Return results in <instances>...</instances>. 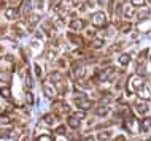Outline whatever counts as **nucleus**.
<instances>
[{
  "label": "nucleus",
  "mask_w": 151,
  "mask_h": 141,
  "mask_svg": "<svg viewBox=\"0 0 151 141\" xmlns=\"http://www.w3.org/2000/svg\"><path fill=\"white\" fill-rule=\"evenodd\" d=\"M91 21H92V24L97 27V29H100V27H105V26H107V14H105L104 11H97V13L92 14Z\"/></svg>",
  "instance_id": "nucleus-1"
},
{
  "label": "nucleus",
  "mask_w": 151,
  "mask_h": 141,
  "mask_svg": "<svg viewBox=\"0 0 151 141\" xmlns=\"http://www.w3.org/2000/svg\"><path fill=\"white\" fill-rule=\"evenodd\" d=\"M70 75H72V78L73 79H81L84 76V65L81 62H75V63H72V70H70Z\"/></svg>",
  "instance_id": "nucleus-2"
},
{
  "label": "nucleus",
  "mask_w": 151,
  "mask_h": 141,
  "mask_svg": "<svg viewBox=\"0 0 151 141\" xmlns=\"http://www.w3.org/2000/svg\"><path fill=\"white\" fill-rule=\"evenodd\" d=\"M52 108H54V111L58 116H64V114H68V113H70V106L65 102H54L52 103Z\"/></svg>",
  "instance_id": "nucleus-3"
},
{
  "label": "nucleus",
  "mask_w": 151,
  "mask_h": 141,
  "mask_svg": "<svg viewBox=\"0 0 151 141\" xmlns=\"http://www.w3.org/2000/svg\"><path fill=\"white\" fill-rule=\"evenodd\" d=\"M75 103H76V106H78L80 110H83V111H88V110H91V108H92V102H89L86 97L75 98Z\"/></svg>",
  "instance_id": "nucleus-4"
},
{
  "label": "nucleus",
  "mask_w": 151,
  "mask_h": 141,
  "mask_svg": "<svg viewBox=\"0 0 151 141\" xmlns=\"http://www.w3.org/2000/svg\"><path fill=\"white\" fill-rule=\"evenodd\" d=\"M143 83H145V79H143V76H132V78H130V81H129V86L132 87V89H138V87H142L143 86Z\"/></svg>",
  "instance_id": "nucleus-5"
},
{
  "label": "nucleus",
  "mask_w": 151,
  "mask_h": 141,
  "mask_svg": "<svg viewBox=\"0 0 151 141\" xmlns=\"http://www.w3.org/2000/svg\"><path fill=\"white\" fill-rule=\"evenodd\" d=\"M56 92H58V90L54 89V86H51V84H48V83L43 84V94L46 95L48 98H54V97H56Z\"/></svg>",
  "instance_id": "nucleus-6"
},
{
  "label": "nucleus",
  "mask_w": 151,
  "mask_h": 141,
  "mask_svg": "<svg viewBox=\"0 0 151 141\" xmlns=\"http://www.w3.org/2000/svg\"><path fill=\"white\" fill-rule=\"evenodd\" d=\"M113 71H115V68H111V67L107 68V70H102V71H99V73H97L96 79H97V81H105V79L110 78V75H111Z\"/></svg>",
  "instance_id": "nucleus-7"
},
{
  "label": "nucleus",
  "mask_w": 151,
  "mask_h": 141,
  "mask_svg": "<svg viewBox=\"0 0 151 141\" xmlns=\"http://www.w3.org/2000/svg\"><path fill=\"white\" fill-rule=\"evenodd\" d=\"M68 27H70L72 30H75V32H80V30L84 29V21L83 19H73V21L68 24Z\"/></svg>",
  "instance_id": "nucleus-8"
},
{
  "label": "nucleus",
  "mask_w": 151,
  "mask_h": 141,
  "mask_svg": "<svg viewBox=\"0 0 151 141\" xmlns=\"http://www.w3.org/2000/svg\"><path fill=\"white\" fill-rule=\"evenodd\" d=\"M67 124H68V127H72L73 130H76V128H80V125H81V120L73 114V116H68L67 118Z\"/></svg>",
  "instance_id": "nucleus-9"
},
{
  "label": "nucleus",
  "mask_w": 151,
  "mask_h": 141,
  "mask_svg": "<svg viewBox=\"0 0 151 141\" xmlns=\"http://www.w3.org/2000/svg\"><path fill=\"white\" fill-rule=\"evenodd\" d=\"M50 81L54 84V86L60 87V84H62V76H60L59 71H52V73H50Z\"/></svg>",
  "instance_id": "nucleus-10"
},
{
  "label": "nucleus",
  "mask_w": 151,
  "mask_h": 141,
  "mask_svg": "<svg viewBox=\"0 0 151 141\" xmlns=\"http://www.w3.org/2000/svg\"><path fill=\"white\" fill-rule=\"evenodd\" d=\"M5 16H6V19H10V21H14V19L19 18V10L18 8H6Z\"/></svg>",
  "instance_id": "nucleus-11"
},
{
  "label": "nucleus",
  "mask_w": 151,
  "mask_h": 141,
  "mask_svg": "<svg viewBox=\"0 0 151 141\" xmlns=\"http://www.w3.org/2000/svg\"><path fill=\"white\" fill-rule=\"evenodd\" d=\"M135 108H137V111L140 113V114H148V103L146 102H137V105H135Z\"/></svg>",
  "instance_id": "nucleus-12"
},
{
  "label": "nucleus",
  "mask_w": 151,
  "mask_h": 141,
  "mask_svg": "<svg viewBox=\"0 0 151 141\" xmlns=\"http://www.w3.org/2000/svg\"><path fill=\"white\" fill-rule=\"evenodd\" d=\"M137 94H138V97H143V95H145V100H146V102L150 100V89H148V86L138 87V89H137Z\"/></svg>",
  "instance_id": "nucleus-13"
},
{
  "label": "nucleus",
  "mask_w": 151,
  "mask_h": 141,
  "mask_svg": "<svg viewBox=\"0 0 151 141\" xmlns=\"http://www.w3.org/2000/svg\"><path fill=\"white\" fill-rule=\"evenodd\" d=\"M118 62H119L122 67L129 65V62H130V54H121L119 57H118Z\"/></svg>",
  "instance_id": "nucleus-14"
},
{
  "label": "nucleus",
  "mask_w": 151,
  "mask_h": 141,
  "mask_svg": "<svg viewBox=\"0 0 151 141\" xmlns=\"http://www.w3.org/2000/svg\"><path fill=\"white\" fill-rule=\"evenodd\" d=\"M110 136H111V132H110V130H107V132H99V133H97V140L107 141V140H110Z\"/></svg>",
  "instance_id": "nucleus-15"
},
{
  "label": "nucleus",
  "mask_w": 151,
  "mask_h": 141,
  "mask_svg": "<svg viewBox=\"0 0 151 141\" xmlns=\"http://www.w3.org/2000/svg\"><path fill=\"white\" fill-rule=\"evenodd\" d=\"M108 113H110V110H108L107 106H100V108H97V110H96V114H97V116H100V118L107 116Z\"/></svg>",
  "instance_id": "nucleus-16"
},
{
  "label": "nucleus",
  "mask_w": 151,
  "mask_h": 141,
  "mask_svg": "<svg viewBox=\"0 0 151 141\" xmlns=\"http://www.w3.org/2000/svg\"><path fill=\"white\" fill-rule=\"evenodd\" d=\"M150 124H151V119H150V116H146L145 120H142V130L150 132Z\"/></svg>",
  "instance_id": "nucleus-17"
},
{
  "label": "nucleus",
  "mask_w": 151,
  "mask_h": 141,
  "mask_svg": "<svg viewBox=\"0 0 151 141\" xmlns=\"http://www.w3.org/2000/svg\"><path fill=\"white\" fill-rule=\"evenodd\" d=\"M0 95H2L3 98H6V100L11 98V92H10L8 87H2V89H0Z\"/></svg>",
  "instance_id": "nucleus-18"
},
{
  "label": "nucleus",
  "mask_w": 151,
  "mask_h": 141,
  "mask_svg": "<svg viewBox=\"0 0 151 141\" xmlns=\"http://www.w3.org/2000/svg\"><path fill=\"white\" fill-rule=\"evenodd\" d=\"M42 19V16L40 14H30L29 16V22H30V26H37V22Z\"/></svg>",
  "instance_id": "nucleus-19"
},
{
  "label": "nucleus",
  "mask_w": 151,
  "mask_h": 141,
  "mask_svg": "<svg viewBox=\"0 0 151 141\" xmlns=\"http://www.w3.org/2000/svg\"><path fill=\"white\" fill-rule=\"evenodd\" d=\"M137 73L138 76H145L146 75V67H145V63H138V67H137Z\"/></svg>",
  "instance_id": "nucleus-20"
},
{
  "label": "nucleus",
  "mask_w": 151,
  "mask_h": 141,
  "mask_svg": "<svg viewBox=\"0 0 151 141\" xmlns=\"http://www.w3.org/2000/svg\"><path fill=\"white\" fill-rule=\"evenodd\" d=\"M148 18H150V10H145V11H140V13H138V19H140V21H148Z\"/></svg>",
  "instance_id": "nucleus-21"
},
{
  "label": "nucleus",
  "mask_w": 151,
  "mask_h": 141,
  "mask_svg": "<svg viewBox=\"0 0 151 141\" xmlns=\"http://www.w3.org/2000/svg\"><path fill=\"white\" fill-rule=\"evenodd\" d=\"M43 122H46V124H50V125H52V124H54V116H52V114H45V116H43Z\"/></svg>",
  "instance_id": "nucleus-22"
},
{
  "label": "nucleus",
  "mask_w": 151,
  "mask_h": 141,
  "mask_svg": "<svg viewBox=\"0 0 151 141\" xmlns=\"http://www.w3.org/2000/svg\"><path fill=\"white\" fill-rule=\"evenodd\" d=\"M68 40H70L72 43H75V45H81V37H76V35H73V33L68 35Z\"/></svg>",
  "instance_id": "nucleus-23"
},
{
  "label": "nucleus",
  "mask_w": 151,
  "mask_h": 141,
  "mask_svg": "<svg viewBox=\"0 0 151 141\" xmlns=\"http://www.w3.org/2000/svg\"><path fill=\"white\" fill-rule=\"evenodd\" d=\"M132 14H134V11H132V6H129V5H124V16H126V18H130Z\"/></svg>",
  "instance_id": "nucleus-24"
},
{
  "label": "nucleus",
  "mask_w": 151,
  "mask_h": 141,
  "mask_svg": "<svg viewBox=\"0 0 151 141\" xmlns=\"http://www.w3.org/2000/svg\"><path fill=\"white\" fill-rule=\"evenodd\" d=\"M14 30L18 32L19 35H26V30H24V24H18V26L14 27Z\"/></svg>",
  "instance_id": "nucleus-25"
},
{
  "label": "nucleus",
  "mask_w": 151,
  "mask_h": 141,
  "mask_svg": "<svg viewBox=\"0 0 151 141\" xmlns=\"http://www.w3.org/2000/svg\"><path fill=\"white\" fill-rule=\"evenodd\" d=\"M56 135H67V128H65L64 125H60L56 128Z\"/></svg>",
  "instance_id": "nucleus-26"
},
{
  "label": "nucleus",
  "mask_w": 151,
  "mask_h": 141,
  "mask_svg": "<svg viewBox=\"0 0 151 141\" xmlns=\"http://www.w3.org/2000/svg\"><path fill=\"white\" fill-rule=\"evenodd\" d=\"M30 10V2L29 0H26L24 2V6H22V14H27V11Z\"/></svg>",
  "instance_id": "nucleus-27"
},
{
  "label": "nucleus",
  "mask_w": 151,
  "mask_h": 141,
  "mask_svg": "<svg viewBox=\"0 0 151 141\" xmlns=\"http://www.w3.org/2000/svg\"><path fill=\"white\" fill-rule=\"evenodd\" d=\"M26 86H27V89H32V86H34V81H32L30 75L26 76Z\"/></svg>",
  "instance_id": "nucleus-28"
},
{
  "label": "nucleus",
  "mask_w": 151,
  "mask_h": 141,
  "mask_svg": "<svg viewBox=\"0 0 151 141\" xmlns=\"http://www.w3.org/2000/svg\"><path fill=\"white\" fill-rule=\"evenodd\" d=\"M0 81H3V83H10V76H8L6 73H2V71H0Z\"/></svg>",
  "instance_id": "nucleus-29"
},
{
  "label": "nucleus",
  "mask_w": 151,
  "mask_h": 141,
  "mask_svg": "<svg viewBox=\"0 0 151 141\" xmlns=\"http://www.w3.org/2000/svg\"><path fill=\"white\" fill-rule=\"evenodd\" d=\"M11 119L8 116H0V124H10Z\"/></svg>",
  "instance_id": "nucleus-30"
},
{
  "label": "nucleus",
  "mask_w": 151,
  "mask_h": 141,
  "mask_svg": "<svg viewBox=\"0 0 151 141\" xmlns=\"http://www.w3.org/2000/svg\"><path fill=\"white\" fill-rule=\"evenodd\" d=\"M35 141H52V140H51V136H48V135H42V136H38Z\"/></svg>",
  "instance_id": "nucleus-31"
},
{
  "label": "nucleus",
  "mask_w": 151,
  "mask_h": 141,
  "mask_svg": "<svg viewBox=\"0 0 151 141\" xmlns=\"http://www.w3.org/2000/svg\"><path fill=\"white\" fill-rule=\"evenodd\" d=\"M130 3H132L134 6H142L145 3V0H130Z\"/></svg>",
  "instance_id": "nucleus-32"
},
{
  "label": "nucleus",
  "mask_w": 151,
  "mask_h": 141,
  "mask_svg": "<svg viewBox=\"0 0 151 141\" xmlns=\"http://www.w3.org/2000/svg\"><path fill=\"white\" fill-rule=\"evenodd\" d=\"M104 45V40H96V41H92V48H100Z\"/></svg>",
  "instance_id": "nucleus-33"
},
{
  "label": "nucleus",
  "mask_w": 151,
  "mask_h": 141,
  "mask_svg": "<svg viewBox=\"0 0 151 141\" xmlns=\"http://www.w3.org/2000/svg\"><path fill=\"white\" fill-rule=\"evenodd\" d=\"M35 73H37V76H38V78H42V73H43V71H42V68H40L38 63H35Z\"/></svg>",
  "instance_id": "nucleus-34"
},
{
  "label": "nucleus",
  "mask_w": 151,
  "mask_h": 141,
  "mask_svg": "<svg viewBox=\"0 0 151 141\" xmlns=\"http://www.w3.org/2000/svg\"><path fill=\"white\" fill-rule=\"evenodd\" d=\"M27 103H29V105H32V103H34V95H32L30 92L27 94Z\"/></svg>",
  "instance_id": "nucleus-35"
},
{
  "label": "nucleus",
  "mask_w": 151,
  "mask_h": 141,
  "mask_svg": "<svg viewBox=\"0 0 151 141\" xmlns=\"http://www.w3.org/2000/svg\"><path fill=\"white\" fill-rule=\"evenodd\" d=\"M81 141H96V138H94V136H86V138L81 140Z\"/></svg>",
  "instance_id": "nucleus-36"
},
{
  "label": "nucleus",
  "mask_w": 151,
  "mask_h": 141,
  "mask_svg": "<svg viewBox=\"0 0 151 141\" xmlns=\"http://www.w3.org/2000/svg\"><path fill=\"white\" fill-rule=\"evenodd\" d=\"M115 141H126V138H124V136H122V135H119V136H118V138H115Z\"/></svg>",
  "instance_id": "nucleus-37"
},
{
  "label": "nucleus",
  "mask_w": 151,
  "mask_h": 141,
  "mask_svg": "<svg viewBox=\"0 0 151 141\" xmlns=\"http://www.w3.org/2000/svg\"><path fill=\"white\" fill-rule=\"evenodd\" d=\"M58 2H59V0H51V5H52V6H54V5H56V3H58Z\"/></svg>",
  "instance_id": "nucleus-38"
},
{
  "label": "nucleus",
  "mask_w": 151,
  "mask_h": 141,
  "mask_svg": "<svg viewBox=\"0 0 151 141\" xmlns=\"http://www.w3.org/2000/svg\"><path fill=\"white\" fill-rule=\"evenodd\" d=\"M99 3H100V5H104V3H105V0H99Z\"/></svg>",
  "instance_id": "nucleus-39"
}]
</instances>
